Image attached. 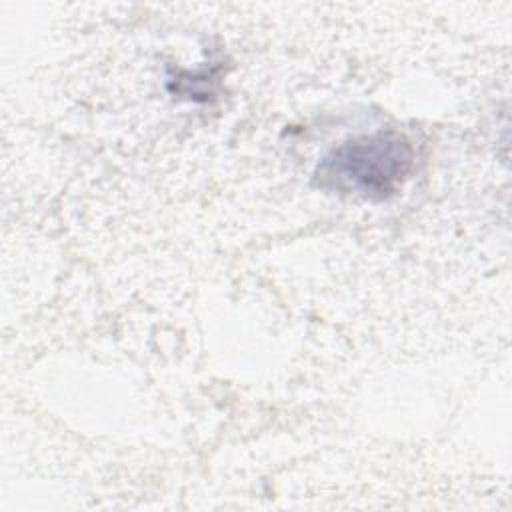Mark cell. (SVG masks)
Masks as SVG:
<instances>
[{"mask_svg": "<svg viewBox=\"0 0 512 512\" xmlns=\"http://www.w3.org/2000/svg\"><path fill=\"white\" fill-rule=\"evenodd\" d=\"M412 164L410 140L396 130H378L334 146L318 162L314 180L326 192L384 202L398 194Z\"/></svg>", "mask_w": 512, "mask_h": 512, "instance_id": "1", "label": "cell"}]
</instances>
